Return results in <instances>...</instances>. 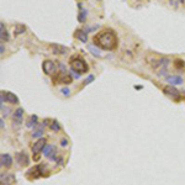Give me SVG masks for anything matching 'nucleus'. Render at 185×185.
I'll list each match as a JSON object with an SVG mask.
<instances>
[{"mask_svg":"<svg viewBox=\"0 0 185 185\" xmlns=\"http://www.w3.org/2000/svg\"><path fill=\"white\" fill-rule=\"evenodd\" d=\"M9 109L7 107H4V105H1V114H2V116H7L9 115Z\"/></svg>","mask_w":185,"mask_h":185,"instance_id":"26","label":"nucleus"},{"mask_svg":"<svg viewBox=\"0 0 185 185\" xmlns=\"http://www.w3.org/2000/svg\"><path fill=\"white\" fill-rule=\"evenodd\" d=\"M42 69H43V72L46 73L47 75H52V74H54L57 72V65L52 61H45L42 63Z\"/></svg>","mask_w":185,"mask_h":185,"instance_id":"6","label":"nucleus"},{"mask_svg":"<svg viewBox=\"0 0 185 185\" xmlns=\"http://www.w3.org/2000/svg\"><path fill=\"white\" fill-rule=\"evenodd\" d=\"M69 65L72 68L73 72L78 73V74H84L89 70V67L87 64V62L84 59H82L80 57H73L69 61Z\"/></svg>","mask_w":185,"mask_h":185,"instance_id":"2","label":"nucleus"},{"mask_svg":"<svg viewBox=\"0 0 185 185\" xmlns=\"http://www.w3.org/2000/svg\"><path fill=\"white\" fill-rule=\"evenodd\" d=\"M173 2H174V0H170V4H172V5H173Z\"/></svg>","mask_w":185,"mask_h":185,"instance_id":"32","label":"nucleus"},{"mask_svg":"<svg viewBox=\"0 0 185 185\" xmlns=\"http://www.w3.org/2000/svg\"><path fill=\"white\" fill-rule=\"evenodd\" d=\"M22 117H24V109L19 107L17 110H15L14 112V124L16 122L17 125H20L22 122Z\"/></svg>","mask_w":185,"mask_h":185,"instance_id":"15","label":"nucleus"},{"mask_svg":"<svg viewBox=\"0 0 185 185\" xmlns=\"http://www.w3.org/2000/svg\"><path fill=\"white\" fill-rule=\"evenodd\" d=\"M16 162L21 167H26L30 163V158L25 152H19V153H16Z\"/></svg>","mask_w":185,"mask_h":185,"instance_id":"11","label":"nucleus"},{"mask_svg":"<svg viewBox=\"0 0 185 185\" xmlns=\"http://www.w3.org/2000/svg\"><path fill=\"white\" fill-rule=\"evenodd\" d=\"M163 92H164L165 95H168V96H170V97L175 99V100H178V99H179V96H180L179 90H178L174 85H170V84L163 88Z\"/></svg>","mask_w":185,"mask_h":185,"instance_id":"7","label":"nucleus"},{"mask_svg":"<svg viewBox=\"0 0 185 185\" xmlns=\"http://www.w3.org/2000/svg\"><path fill=\"white\" fill-rule=\"evenodd\" d=\"M16 182V177L14 174H1V185H12Z\"/></svg>","mask_w":185,"mask_h":185,"instance_id":"13","label":"nucleus"},{"mask_svg":"<svg viewBox=\"0 0 185 185\" xmlns=\"http://www.w3.org/2000/svg\"><path fill=\"white\" fill-rule=\"evenodd\" d=\"M43 131H45V125H36L34 127V132H32V137L35 138H40L42 135H43Z\"/></svg>","mask_w":185,"mask_h":185,"instance_id":"16","label":"nucleus"},{"mask_svg":"<svg viewBox=\"0 0 185 185\" xmlns=\"http://www.w3.org/2000/svg\"><path fill=\"white\" fill-rule=\"evenodd\" d=\"M92 43L101 49L114 51L117 47V37L112 30H102L95 34L92 37Z\"/></svg>","mask_w":185,"mask_h":185,"instance_id":"1","label":"nucleus"},{"mask_svg":"<svg viewBox=\"0 0 185 185\" xmlns=\"http://www.w3.org/2000/svg\"><path fill=\"white\" fill-rule=\"evenodd\" d=\"M0 164H1V167H5V168H10L11 165H12V157L10 156V154H7V153H2L1 156H0Z\"/></svg>","mask_w":185,"mask_h":185,"instance_id":"12","label":"nucleus"},{"mask_svg":"<svg viewBox=\"0 0 185 185\" xmlns=\"http://www.w3.org/2000/svg\"><path fill=\"white\" fill-rule=\"evenodd\" d=\"M0 126H1V130H4V119L1 117V120H0Z\"/></svg>","mask_w":185,"mask_h":185,"instance_id":"29","label":"nucleus"},{"mask_svg":"<svg viewBox=\"0 0 185 185\" xmlns=\"http://www.w3.org/2000/svg\"><path fill=\"white\" fill-rule=\"evenodd\" d=\"M53 82L56 84H70L73 82V78L69 73H67L65 70L64 72H59L54 78H53Z\"/></svg>","mask_w":185,"mask_h":185,"instance_id":"3","label":"nucleus"},{"mask_svg":"<svg viewBox=\"0 0 185 185\" xmlns=\"http://www.w3.org/2000/svg\"><path fill=\"white\" fill-rule=\"evenodd\" d=\"M88 49L90 51V53H92V56H95V57H97V58H101L100 49H99V48H96L95 45H88Z\"/></svg>","mask_w":185,"mask_h":185,"instance_id":"20","label":"nucleus"},{"mask_svg":"<svg viewBox=\"0 0 185 185\" xmlns=\"http://www.w3.org/2000/svg\"><path fill=\"white\" fill-rule=\"evenodd\" d=\"M43 167L42 165H36L34 168H31L29 172H27V177L30 179H35V178H40L43 175Z\"/></svg>","mask_w":185,"mask_h":185,"instance_id":"9","label":"nucleus"},{"mask_svg":"<svg viewBox=\"0 0 185 185\" xmlns=\"http://www.w3.org/2000/svg\"><path fill=\"white\" fill-rule=\"evenodd\" d=\"M0 38H1L2 42H4V41H9V34H7L6 29H5L4 22L0 24Z\"/></svg>","mask_w":185,"mask_h":185,"instance_id":"18","label":"nucleus"},{"mask_svg":"<svg viewBox=\"0 0 185 185\" xmlns=\"http://www.w3.org/2000/svg\"><path fill=\"white\" fill-rule=\"evenodd\" d=\"M61 92H62L63 95H65V96H68V95H69V89H67V88L64 89V88H63V89L61 90Z\"/></svg>","mask_w":185,"mask_h":185,"instance_id":"27","label":"nucleus"},{"mask_svg":"<svg viewBox=\"0 0 185 185\" xmlns=\"http://www.w3.org/2000/svg\"><path fill=\"white\" fill-rule=\"evenodd\" d=\"M49 127H51V130L52 131H54V132H58L59 130H61V126H59V124H58V121H52L51 122V125H49Z\"/></svg>","mask_w":185,"mask_h":185,"instance_id":"22","label":"nucleus"},{"mask_svg":"<svg viewBox=\"0 0 185 185\" xmlns=\"http://www.w3.org/2000/svg\"><path fill=\"white\" fill-rule=\"evenodd\" d=\"M74 36H75L80 42H83V43H85V42L88 41V35H87V32H85L84 30H77V31L74 32Z\"/></svg>","mask_w":185,"mask_h":185,"instance_id":"17","label":"nucleus"},{"mask_svg":"<svg viewBox=\"0 0 185 185\" xmlns=\"http://www.w3.org/2000/svg\"><path fill=\"white\" fill-rule=\"evenodd\" d=\"M37 120H38V117H37L36 115H31V116L27 119V121H26V127H29V129L35 127V126L37 125Z\"/></svg>","mask_w":185,"mask_h":185,"instance_id":"19","label":"nucleus"},{"mask_svg":"<svg viewBox=\"0 0 185 185\" xmlns=\"http://www.w3.org/2000/svg\"><path fill=\"white\" fill-rule=\"evenodd\" d=\"M56 153H57V151H56V147L53 144H48L43 149V156L48 159H51V160L56 159Z\"/></svg>","mask_w":185,"mask_h":185,"instance_id":"10","label":"nucleus"},{"mask_svg":"<svg viewBox=\"0 0 185 185\" xmlns=\"http://www.w3.org/2000/svg\"><path fill=\"white\" fill-rule=\"evenodd\" d=\"M94 79H95V77L90 74V75H89V77H88V78H87L85 80H84V83H83V84H84V85H88V84H90V83H92Z\"/></svg>","mask_w":185,"mask_h":185,"instance_id":"25","label":"nucleus"},{"mask_svg":"<svg viewBox=\"0 0 185 185\" xmlns=\"http://www.w3.org/2000/svg\"><path fill=\"white\" fill-rule=\"evenodd\" d=\"M49 49L52 51L53 54H65L69 52V48L65 46H62L59 43H51L49 45Z\"/></svg>","mask_w":185,"mask_h":185,"instance_id":"8","label":"nucleus"},{"mask_svg":"<svg viewBox=\"0 0 185 185\" xmlns=\"http://www.w3.org/2000/svg\"><path fill=\"white\" fill-rule=\"evenodd\" d=\"M85 20H87V10H83L78 15V21L79 22H85Z\"/></svg>","mask_w":185,"mask_h":185,"instance_id":"23","label":"nucleus"},{"mask_svg":"<svg viewBox=\"0 0 185 185\" xmlns=\"http://www.w3.org/2000/svg\"><path fill=\"white\" fill-rule=\"evenodd\" d=\"M61 144H62L63 147H65V146L68 144V141H67L65 138H63V139H62V142H61Z\"/></svg>","mask_w":185,"mask_h":185,"instance_id":"28","label":"nucleus"},{"mask_svg":"<svg viewBox=\"0 0 185 185\" xmlns=\"http://www.w3.org/2000/svg\"><path fill=\"white\" fill-rule=\"evenodd\" d=\"M47 146V141L46 138H38L32 146V153H34V157L40 154L41 152H43L45 147Z\"/></svg>","mask_w":185,"mask_h":185,"instance_id":"5","label":"nucleus"},{"mask_svg":"<svg viewBox=\"0 0 185 185\" xmlns=\"http://www.w3.org/2000/svg\"><path fill=\"white\" fill-rule=\"evenodd\" d=\"M167 83H169L170 85H179V84H183V78L179 77V75H169L165 78Z\"/></svg>","mask_w":185,"mask_h":185,"instance_id":"14","label":"nucleus"},{"mask_svg":"<svg viewBox=\"0 0 185 185\" xmlns=\"http://www.w3.org/2000/svg\"><path fill=\"white\" fill-rule=\"evenodd\" d=\"M2 53H4V45L1 43V54H2Z\"/></svg>","mask_w":185,"mask_h":185,"instance_id":"30","label":"nucleus"},{"mask_svg":"<svg viewBox=\"0 0 185 185\" xmlns=\"http://www.w3.org/2000/svg\"><path fill=\"white\" fill-rule=\"evenodd\" d=\"M0 101L1 105H4V102H9V104H19V97L10 92H1L0 94Z\"/></svg>","mask_w":185,"mask_h":185,"instance_id":"4","label":"nucleus"},{"mask_svg":"<svg viewBox=\"0 0 185 185\" xmlns=\"http://www.w3.org/2000/svg\"><path fill=\"white\" fill-rule=\"evenodd\" d=\"M174 65H175L177 68H184L185 63H184V61H180V59H177V61H175V63H174Z\"/></svg>","mask_w":185,"mask_h":185,"instance_id":"24","label":"nucleus"},{"mask_svg":"<svg viewBox=\"0 0 185 185\" xmlns=\"http://www.w3.org/2000/svg\"><path fill=\"white\" fill-rule=\"evenodd\" d=\"M25 30H26V27H25L22 24H17V25H16V27L14 29V35H15V36L21 35V34H24V32H25Z\"/></svg>","mask_w":185,"mask_h":185,"instance_id":"21","label":"nucleus"},{"mask_svg":"<svg viewBox=\"0 0 185 185\" xmlns=\"http://www.w3.org/2000/svg\"><path fill=\"white\" fill-rule=\"evenodd\" d=\"M179 2H183L184 4V0H179Z\"/></svg>","mask_w":185,"mask_h":185,"instance_id":"31","label":"nucleus"}]
</instances>
